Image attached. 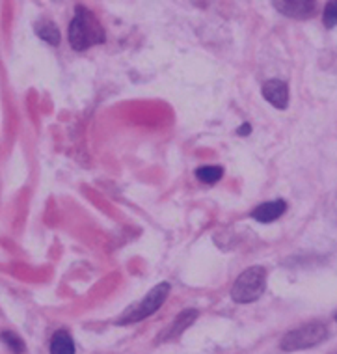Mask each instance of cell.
<instances>
[{
	"label": "cell",
	"instance_id": "1",
	"mask_svg": "<svg viewBox=\"0 0 337 354\" xmlns=\"http://www.w3.org/2000/svg\"><path fill=\"white\" fill-rule=\"evenodd\" d=\"M68 37L71 47L82 53V50H88L93 45L103 43L106 36H104L103 26L97 21V17L86 8L79 6L71 25H69Z\"/></svg>",
	"mask_w": 337,
	"mask_h": 354
},
{
	"label": "cell",
	"instance_id": "2",
	"mask_svg": "<svg viewBox=\"0 0 337 354\" xmlns=\"http://www.w3.org/2000/svg\"><path fill=\"white\" fill-rule=\"evenodd\" d=\"M264 287H267V270L263 267H250L233 283L231 299L237 304H250L264 293Z\"/></svg>",
	"mask_w": 337,
	"mask_h": 354
},
{
	"label": "cell",
	"instance_id": "3",
	"mask_svg": "<svg viewBox=\"0 0 337 354\" xmlns=\"http://www.w3.org/2000/svg\"><path fill=\"white\" fill-rule=\"evenodd\" d=\"M328 337V328L322 323H307L300 328H294L287 332L282 339V348L287 353L302 351V348L317 347Z\"/></svg>",
	"mask_w": 337,
	"mask_h": 354
},
{
	"label": "cell",
	"instance_id": "4",
	"mask_svg": "<svg viewBox=\"0 0 337 354\" xmlns=\"http://www.w3.org/2000/svg\"><path fill=\"white\" fill-rule=\"evenodd\" d=\"M170 289H172V286H170L168 281H162L159 286H155L153 289L146 295V299L142 300L138 306H135L129 313H125V315L117 321V324L140 323V321L147 319L149 315H153L160 306L166 302L168 295H170Z\"/></svg>",
	"mask_w": 337,
	"mask_h": 354
},
{
	"label": "cell",
	"instance_id": "5",
	"mask_svg": "<svg viewBox=\"0 0 337 354\" xmlns=\"http://www.w3.org/2000/svg\"><path fill=\"white\" fill-rule=\"evenodd\" d=\"M274 8L287 17L307 19L315 13L317 4L313 0H276Z\"/></svg>",
	"mask_w": 337,
	"mask_h": 354
},
{
	"label": "cell",
	"instance_id": "6",
	"mask_svg": "<svg viewBox=\"0 0 337 354\" xmlns=\"http://www.w3.org/2000/svg\"><path fill=\"white\" fill-rule=\"evenodd\" d=\"M263 97L269 101L272 106L280 110H285L289 104V86L280 79L267 80L263 84Z\"/></svg>",
	"mask_w": 337,
	"mask_h": 354
},
{
	"label": "cell",
	"instance_id": "7",
	"mask_svg": "<svg viewBox=\"0 0 337 354\" xmlns=\"http://www.w3.org/2000/svg\"><path fill=\"white\" fill-rule=\"evenodd\" d=\"M198 310H194V308H189V310H184V312H181L177 315V317L173 319V323L170 324V328H166L162 334L159 336V343L162 342H170V339H175V337H179L181 334H183L184 330L189 328V326H192V323L198 319Z\"/></svg>",
	"mask_w": 337,
	"mask_h": 354
},
{
	"label": "cell",
	"instance_id": "8",
	"mask_svg": "<svg viewBox=\"0 0 337 354\" xmlns=\"http://www.w3.org/2000/svg\"><path fill=\"white\" fill-rule=\"evenodd\" d=\"M285 211H287V202L285 200H272V202H264L253 209L251 218L263 222V224H269V222H274V220L280 218Z\"/></svg>",
	"mask_w": 337,
	"mask_h": 354
},
{
	"label": "cell",
	"instance_id": "9",
	"mask_svg": "<svg viewBox=\"0 0 337 354\" xmlns=\"http://www.w3.org/2000/svg\"><path fill=\"white\" fill-rule=\"evenodd\" d=\"M50 354H75V342L68 330H58L50 337Z\"/></svg>",
	"mask_w": 337,
	"mask_h": 354
},
{
	"label": "cell",
	"instance_id": "10",
	"mask_svg": "<svg viewBox=\"0 0 337 354\" xmlns=\"http://www.w3.org/2000/svg\"><path fill=\"white\" fill-rule=\"evenodd\" d=\"M36 34L44 41H47L49 45H58L60 43V30L56 28L55 23H49V21H44V23H37L36 25Z\"/></svg>",
	"mask_w": 337,
	"mask_h": 354
},
{
	"label": "cell",
	"instance_id": "11",
	"mask_svg": "<svg viewBox=\"0 0 337 354\" xmlns=\"http://www.w3.org/2000/svg\"><path fill=\"white\" fill-rule=\"evenodd\" d=\"M224 176V168L222 166H202L196 170V177L205 185L218 183Z\"/></svg>",
	"mask_w": 337,
	"mask_h": 354
},
{
	"label": "cell",
	"instance_id": "12",
	"mask_svg": "<svg viewBox=\"0 0 337 354\" xmlns=\"http://www.w3.org/2000/svg\"><path fill=\"white\" fill-rule=\"evenodd\" d=\"M0 339L6 343L13 354H23L26 351L25 342H23L17 334H13V332H8V330L6 332H2V334H0Z\"/></svg>",
	"mask_w": 337,
	"mask_h": 354
},
{
	"label": "cell",
	"instance_id": "13",
	"mask_svg": "<svg viewBox=\"0 0 337 354\" xmlns=\"http://www.w3.org/2000/svg\"><path fill=\"white\" fill-rule=\"evenodd\" d=\"M322 23H325L326 28H334L337 25V0L326 4L325 13H322Z\"/></svg>",
	"mask_w": 337,
	"mask_h": 354
},
{
	"label": "cell",
	"instance_id": "14",
	"mask_svg": "<svg viewBox=\"0 0 337 354\" xmlns=\"http://www.w3.org/2000/svg\"><path fill=\"white\" fill-rule=\"evenodd\" d=\"M237 133H239L240 136L250 135V133H251V125H250V123H244V125H240L239 131H237Z\"/></svg>",
	"mask_w": 337,
	"mask_h": 354
},
{
	"label": "cell",
	"instance_id": "15",
	"mask_svg": "<svg viewBox=\"0 0 337 354\" xmlns=\"http://www.w3.org/2000/svg\"><path fill=\"white\" fill-rule=\"evenodd\" d=\"M336 321H337V317H336Z\"/></svg>",
	"mask_w": 337,
	"mask_h": 354
},
{
	"label": "cell",
	"instance_id": "16",
	"mask_svg": "<svg viewBox=\"0 0 337 354\" xmlns=\"http://www.w3.org/2000/svg\"><path fill=\"white\" fill-rule=\"evenodd\" d=\"M334 354H337V353H334Z\"/></svg>",
	"mask_w": 337,
	"mask_h": 354
}]
</instances>
